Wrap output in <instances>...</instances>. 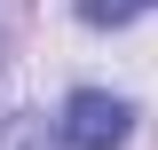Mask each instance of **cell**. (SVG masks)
<instances>
[{
	"instance_id": "6da1fadb",
	"label": "cell",
	"mask_w": 158,
	"mask_h": 150,
	"mask_svg": "<svg viewBox=\"0 0 158 150\" xmlns=\"http://www.w3.org/2000/svg\"><path fill=\"white\" fill-rule=\"evenodd\" d=\"M56 134H63L71 150H118L127 134H135V111H127L118 95H103V87H79L71 103H63Z\"/></svg>"
},
{
	"instance_id": "7a4b0ae2",
	"label": "cell",
	"mask_w": 158,
	"mask_h": 150,
	"mask_svg": "<svg viewBox=\"0 0 158 150\" xmlns=\"http://www.w3.org/2000/svg\"><path fill=\"white\" fill-rule=\"evenodd\" d=\"M63 134H48V119H32V111H16L8 127H0V150H56Z\"/></svg>"
},
{
	"instance_id": "3957f363",
	"label": "cell",
	"mask_w": 158,
	"mask_h": 150,
	"mask_svg": "<svg viewBox=\"0 0 158 150\" xmlns=\"http://www.w3.org/2000/svg\"><path fill=\"white\" fill-rule=\"evenodd\" d=\"M79 16H87V24H127L135 0H79Z\"/></svg>"
},
{
	"instance_id": "277c9868",
	"label": "cell",
	"mask_w": 158,
	"mask_h": 150,
	"mask_svg": "<svg viewBox=\"0 0 158 150\" xmlns=\"http://www.w3.org/2000/svg\"><path fill=\"white\" fill-rule=\"evenodd\" d=\"M135 8H158V0H135Z\"/></svg>"
}]
</instances>
